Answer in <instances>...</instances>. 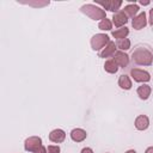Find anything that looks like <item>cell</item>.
Here are the masks:
<instances>
[{"instance_id": "8992f818", "label": "cell", "mask_w": 153, "mask_h": 153, "mask_svg": "<svg viewBox=\"0 0 153 153\" xmlns=\"http://www.w3.org/2000/svg\"><path fill=\"white\" fill-rule=\"evenodd\" d=\"M98 5L103 6L104 8H106L108 11H111V12H116L120 10L121 5H122V1L121 0H108V1H98Z\"/></svg>"}, {"instance_id": "484cf974", "label": "cell", "mask_w": 153, "mask_h": 153, "mask_svg": "<svg viewBox=\"0 0 153 153\" xmlns=\"http://www.w3.org/2000/svg\"><path fill=\"white\" fill-rule=\"evenodd\" d=\"M140 4H141V5H148L149 1H140Z\"/></svg>"}, {"instance_id": "2e32d148", "label": "cell", "mask_w": 153, "mask_h": 153, "mask_svg": "<svg viewBox=\"0 0 153 153\" xmlns=\"http://www.w3.org/2000/svg\"><path fill=\"white\" fill-rule=\"evenodd\" d=\"M104 69L108 72V73H116L118 71V65L115 62L114 59L111 60H108L105 63H104Z\"/></svg>"}, {"instance_id": "4fadbf2b", "label": "cell", "mask_w": 153, "mask_h": 153, "mask_svg": "<svg viewBox=\"0 0 153 153\" xmlns=\"http://www.w3.org/2000/svg\"><path fill=\"white\" fill-rule=\"evenodd\" d=\"M86 131L84 129H80V128H76V129H73L71 131V137L73 141H76V142H80L82 140L86 139Z\"/></svg>"}, {"instance_id": "d4e9b609", "label": "cell", "mask_w": 153, "mask_h": 153, "mask_svg": "<svg viewBox=\"0 0 153 153\" xmlns=\"http://www.w3.org/2000/svg\"><path fill=\"white\" fill-rule=\"evenodd\" d=\"M145 153H153V147H148Z\"/></svg>"}, {"instance_id": "7c38bea8", "label": "cell", "mask_w": 153, "mask_h": 153, "mask_svg": "<svg viewBox=\"0 0 153 153\" xmlns=\"http://www.w3.org/2000/svg\"><path fill=\"white\" fill-rule=\"evenodd\" d=\"M115 53H116V45H115V43H114V42H109V43L105 45V48L100 51L99 56L103 57V59H105V57H109V56L114 55Z\"/></svg>"}, {"instance_id": "e0dca14e", "label": "cell", "mask_w": 153, "mask_h": 153, "mask_svg": "<svg viewBox=\"0 0 153 153\" xmlns=\"http://www.w3.org/2000/svg\"><path fill=\"white\" fill-rule=\"evenodd\" d=\"M118 86L121 88H123V90H129L131 87V81H130L129 76L128 75H124V74L121 75L120 79H118Z\"/></svg>"}, {"instance_id": "9c48e42d", "label": "cell", "mask_w": 153, "mask_h": 153, "mask_svg": "<svg viewBox=\"0 0 153 153\" xmlns=\"http://www.w3.org/2000/svg\"><path fill=\"white\" fill-rule=\"evenodd\" d=\"M66 139V133L62 129H54L49 134V140L55 143H60Z\"/></svg>"}, {"instance_id": "52a82bcc", "label": "cell", "mask_w": 153, "mask_h": 153, "mask_svg": "<svg viewBox=\"0 0 153 153\" xmlns=\"http://www.w3.org/2000/svg\"><path fill=\"white\" fill-rule=\"evenodd\" d=\"M147 24V19H146V13L145 12H141L140 14H137L133 22H131V25L135 30H141L142 27H145Z\"/></svg>"}, {"instance_id": "ac0fdd59", "label": "cell", "mask_w": 153, "mask_h": 153, "mask_svg": "<svg viewBox=\"0 0 153 153\" xmlns=\"http://www.w3.org/2000/svg\"><path fill=\"white\" fill-rule=\"evenodd\" d=\"M129 33V30L128 27H121V29H117L115 31H112V37L117 38V39H121V38H126L127 35Z\"/></svg>"}, {"instance_id": "3957f363", "label": "cell", "mask_w": 153, "mask_h": 153, "mask_svg": "<svg viewBox=\"0 0 153 153\" xmlns=\"http://www.w3.org/2000/svg\"><path fill=\"white\" fill-rule=\"evenodd\" d=\"M110 42L109 36L104 33H97L91 38V47L93 50H99Z\"/></svg>"}, {"instance_id": "ffe728a7", "label": "cell", "mask_w": 153, "mask_h": 153, "mask_svg": "<svg viewBox=\"0 0 153 153\" xmlns=\"http://www.w3.org/2000/svg\"><path fill=\"white\" fill-rule=\"evenodd\" d=\"M111 26H112V24H111V22L109 20V19H103V20H100V23H99V25H98V27L100 29V30H111Z\"/></svg>"}, {"instance_id": "6da1fadb", "label": "cell", "mask_w": 153, "mask_h": 153, "mask_svg": "<svg viewBox=\"0 0 153 153\" xmlns=\"http://www.w3.org/2000/svg\"><path fill=\"white\" fill-rule=\"evenodd\" d=\"M131 60L136 65L141 66H151L153 62V53L143 47H137L131 53Z\"/></svg>"}, {"instance_id": "5b68a950", "label": "cell", "mask_w": 153, "mask_h": 153, "mask_svg": "<svg viewBox=\"0 0 153 153\" xmlns=\"http://www.w3.org/2000/svg\"><path fill=\"white\" fill-rule=\"evenodd\" d=\"M130 75L137 82H146V81H148L151 79V75H149L148 72L142 71V69H137V68H133L130 71Z\"/></svg>"}, {"instance_id": "7402d4cb", "label": "cell", "mask_w": 153, "mask_h": 153, "mask_svg": "<svg viewBox=\"0 0 153 153\" xmlns=\"http://www.w3.org/2000/svg\"><path fill=\"white\" fill-rule=\"evenodd\" d=\"M33 153H47V149H45L43 146H41V147H39L38 149H36Z\"/></svg>"}, {"instance_id": "44dd1931", "label": "cell", "mask_w": 153, "mask_h": 153, "mask_svg": "<svg viewBox=\"0 0 153 153\" xmlns=\"http://www.w3.org/2000/svg\"><path fill=\"white\" fill-rule=\"evenodd\" d=\"M48 153H60V147L59 146H48Z\"/></svg>"}, {"instance_id": "277c9868", "label": "cell", "mask_w": 153, "mask_h": 153, "mask_svg": "<svg viewBox=\"0 0 153 153\" xmlns=\"http://www.w3.org/2000/svg\"><path fill=\"white\" fill-rule=\"evenodd\" d=\"M42 146V140L41 137L38 136H31V137H27L24 142V147L26 151L29 152H35L36 149H38L39 147Z\"/></svg>"}, {"instance_id": "9a60e30c", "label": "cell", "mask_w": 153, "mask_h": 153, "mask_svg": "<svg viewBox=\"0 0 153 153\" xmlns=\"http://www.w3.org/2000/svg\"><path fill=\"white\" fill-rule=\"evenodd\" d=\"M137 11H139V6L135 5V4L127 5V6L124 7V10H123V12H124L128 17H130V18H135V14L137 13Z\"/></svg>"}, {"instance_id": "7a4b0ae2", "label": "cell", "mask_w": 153, "mask_h": 153, "mask_svg": "<svg viewBox=\"0 0 153 153\" xmlns=\"http://www.w3.org/2000/svg\"><path fill=\"white\" fill-rule=\"evenodd\" d=\"M80 11L84 14H86L87 17H90L91 19H93V20H98V19H102L103 20V19L106 18L104 10H102L100 7H98L96 5H92V4H86V5L81 6L80 7Z\"/></svg>"}, {"instance_id": "8fae6325", "label": "cell", "mask_w": 153, "mask_h": 153, "mask_svg": "<svg viewBox=\"0 0 153 153\" xmlns=\"http://www.w3.org/2000/svg\"><path fill=\"white\" fill-rule=\"evenodd\" d=\"M112 22H114L115 26H122V25H124V24L128 22L127 14H126L123 11H120V12H117V13L114 14Z\"/></svg>"}, {"instance_id": "cb8c5ba5", "label": "cell", "mask_w": 153, "mask_h": 153, "mask_svg": "<svg viewBox=\"0 0 153 153\" xmlns=\"http://www.w3.org/2000/svg\"><path fill=\"white\" fill-rule=\"evenodd\" d=\"M81 153H93V151L91 148H88V147H85V148L81 149Z\"/></svg>"}, {"instance_id": "603a6c76", "label": "cell", "mask_w": 153, "mask_h": 153, "mask_svg": "<svg viewBox=\"0 0 153 153\" xmlns=\"http://www.w3.org/2000/svg\"><path fill=\"white\" fill-rule=\"evenodd\" d=\"M149 24L153 25V8L149 10Z\"/></svg>"}, {"instance_id": "5bb4252c", "label": "cell", "mask_w": 153, "mask_h": 153, "mask_svg": "<svg viewBox=\"0 0 153 153\" xmlns=\"http://www.w3.org/2000/svg\"><path fill=\"white\" fill-rule=\"evenodd\" d=\"M137 96L141 98V99H147L151 94V86L148 85H141L137 87Z\"/></svg>"}, {"instance_id": "d6986e66", "label": "cell", "mask_w": 153, "mask_h": 153, "mask_svg": "<svg viewBox=\"0 0 153 153\" xmlns=\"http://www.w3.org/2000/svg\"><path fill=\"white\" fill-rule=\"evenodd\" d=\"M116 47L120 48L121 50H127L130 48V41L128 38H121V39H117L116 42Z\"/></svg>"}, {"instance_id": "30bf717a", "label": "cell", "mask_w": 153, "mask_h": 153, "mask_svg": "<svg viewBox=\"0 0 153 153\" xmlns=\"http://www.w3.org/2000/svg\"><path fill=\"white\" fill-rule=\"evenodd\" d=\"M148 124H149V120L146 115H140L136 117L135 120V128L139 129V130H145L148 128Z\"/></svg>"}, {"instance_id": "4316f807", "label": "cell", "mask_w": 153, "mask_h": 153, "mask_svg": "<svg viewBox=\"0 0 153 153\" xmlns=\"http://www.w3.org/2000/svg\"><path fill=\"white\" fill-rule=\"evenodd\" d=\"M126 153H136V152H135L134 149H129V151H127Z\"/></svg>"}, {"instance_id": "ba28073f", "label": "cell", "mask_w": 153, "mask_h": 153, "mask_svg": "<svg viewBox=\"0 0 153 153\" xmlns=\"http://www.w3.org/2000/svg\"><path fill=\"white\" fill-rule=\"evenodd\" d=\"M114 60L120 67H127L129 63V56L123 51H116L114 54Z\"/></svg>"}]
</instances>
